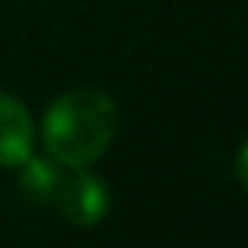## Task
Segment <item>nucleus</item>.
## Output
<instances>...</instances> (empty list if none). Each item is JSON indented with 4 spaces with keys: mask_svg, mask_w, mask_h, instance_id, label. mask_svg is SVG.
<instances>
[{
    "mask_svg": "<svg viewBox=\"0 0 248 248\" xmlns=\"http://www.w3.org/2000/svg\"><path fill=\"white\" fill-rule=\"evenodd\" d=\"M19 170V188L29 201L35 204H54V195L60 188V179H63V164L57 160H38V157H29Z\"/></svg>",
    "mask_w": 248,
    "mask_h": 248,
    "instance_id": "4",
    "label": "nucleus"
},
{
    "mask_svg": "<svg viewBox=\"0 0 248 248\" xmlns=\"http://www.w3.org/2000/svg\"><path fill=\"white\" fill-rule=\"evenodd\" d=\"M116 129L120 113L107 91L69 88L50 101L41 135L50 160L63 167H91L113 145Z\"/></svg>",
    "mask_w": 248,
    "mask_h": 248,
    "instance_id": "1",
    "label": "nucleus"
},
{
    "mask_svg": "<svg viewBox=\"0 0 248 248\" xmlns=\"http://www.w3.org/2000/svg\"><path fill=\"white\" fill-rule=\"evenodd\" d=\"M236 176H239V182L245 186V192H248V141L239 148V154H236Z\"/></svg>",
    "mask_w": 248,
    "mask_h": 248,
    "instance_id": "5",
    "label": "nucleus"
},
{
    "mask_svg": "<svg viewBox=\"0 0 248 248\" xmlns=\"http://www.w3.org/2000/svg\"><path fill=\"white\" fill-rule=\"evenodd\" d=\"M50 207L76 226H97L110 211V192L88 167H66Z\"/></svg>",
    "mask_w": 248,
    "mask_h": 248,
    "instance_id": "2",
    "label": "nucleus"
},
{
    "mask_svg": "<svg viewBox=\"0 0 248 248\" xmlns=\"http://www.w3.org/2000/svg\"><path fill=\"white\" fill-rule=\"evenodd\" d=\"M35 151V123L19 97L0 91V167L16 170Z\"/></svg>",
    "mask_w": 248,
    "mask_h": 248,
    "instance_id": "3",
    "label": "nucleus"
}]
</instances>
